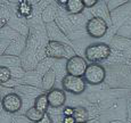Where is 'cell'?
Wrapping results in <instances>:
<instances>
[{
  "instance_id": "obj_20",
  "label": "cell",
  "mask_w": 131,
  "mask_h": 123,
  "mask_svg": "<svg viewBox=\"0 0 131 123\" xmlns=\"http://www.w3.org/2000/svg\"><path fill=\"white\" fill-rule=\"evenodd\" d=\"M67 1H69V0H58V1H57V2H58V4L59 5H62V6H66V4H67Z\"/></svg>"
},
{
  "instance_id": "obj_13",
  "label": "cell",
  "mask_w": 131,
  "mask_h": 123,
  "mask_svg": "<svg viewBox=\"0 0 131 123\" xmlns=\"http://www.w3.org/2000/svg\"><path fill=\"white\" fill-rule=\"evenodd\" d=\"M25 115H26V117L30 120V121L38 123L40 120H42V117L45 116V113L40 112L38 108H36L34 106H32V107H30V108L26 111Z\"/></svg>"
},
{
  "instance_id": "obj_14",
  "label": "cell",
  "mask_w": 131,
  "mask_h": 123,
  "mask_svg": "<svg viewBox=\"0 0 131 123\" xmlns=\"http://www.w3.org/2000/svg\"><path fill=\"white\" fill-rule=\"evenodd\" d=\"M31 13H32V7L27 1H23L18 5V14L19 15L27 17L31 15Z\"/></svg>"
},
{
  "instance_id": "obj_19",
  "label": "cell",
  "mask_w": 131,
  "mask_h": 123,
  "mask_svg": "<svg viewBox=\"0 0 131 123\" xmlns=\"http://www.w3.org/2000/svg\"><path fill=\"white\" fill-rule=\"evenodd\" d=\"M64 123H75V121L73 119V116H65Z\"/></svg>"
},
{
  "instance_id": "obj_18",
  "label": "cell",
  "mask_w": 131,
  "mask_h": 123,
  "mask_svg": "<svg viewBox=\"0 0 131 123\" xmlns=\"http://www.w3.org/2000/svg\"><path fill=\"white\" fill-rule=\"evenodd\" d=\"M38 123H52V120H51V117H50L49 115L46 113V114H45V116L42 117V120H40Z\"/></svg>"
},
{
  "instance_id": "obj_10",
  "label": "cell",
  "mask_w": 131,
  "mask_h": 123,
  "mask_svg": "<svg viewBox=\"0 0 131 123\" xmlns=\"http://www.w3.org/2000/svg\"><path fill=\"white\" fill-rule=\"evenodd\" d=\"M73 119H74L75 123H85L89 120V112L87 111V108L82 106L74 107Z\"/></svg>"
},
{
  "instance_id": "obj_17",
  "label": "cell",
  "mask_w": 131,
  "mask_h": 123,
  "mask_svg": "<svg viewBox=\"0 0 131 123\" xmlns=\"http://www.w3.org/2000/svg\"><path fill=\"white\" fill-rule=\"evenodd\" d=\"M73 113H74V108L73 107H70V106L65 107V109H64L65 116H73Z\"/></svg>"
},
{
  "instance_id": "obj_9",
  "label": "cell",
  "mask_w": 131,
  "mask_h": 123,
  "mask_svg": "<svg viewBox=\"0 0 131 123\" xmlns=\"http://www.w3.org/2000/svg\"><path fill=\"white\" fill-rule=\"evenodd\" d=\"M65 9L70 14H73V15L80 14L84 9L83 1H81V0H69L66 6H65Z\"/></svg>"
},
{
  "instance_id": "obj_6",
  "label": "cell",
  "mask_w": 131,
  "mask_h": 123,
  "mask_svg": "<svg viewBox=\"0 0 131 123\" xmlns=\"http://www.w3.org/2000/svg\"><path fill=\"white\" fill-rule=\"evenodd\" d=\"M1 104L7 113H16L22 107V98L17 94H8L2 98Z\"/></svg>"
},
{
  "instance_id": "obj_15",
  "label": "cell",
  "mask_w": 131,
  "mask_h": 123,
  "mask_svg": "<svg viewBox=\"0 0 131 123\" xmlns=\"http://www.w3.org/2000/svg\"><path fill=\"white\" fill-rule=\"evenodd\" d=\"M12 77V73H10V70L6 66H1L0 67V81L1 83H6L10 80Z\"/></svg>"
},
{
  "instance_id": "obj_7",
  "label": "cell",
  "mask_w": 131,
  "mask_h": 123,
  "mask_svg": "<svg viewBox=\"0 0 131 123\" xmlns=\"http://www.w3.org/2000/svg\"><path fill=\"white\" fill-rule=\"evenodd\" d=\"M46 55L51 58H65L67 55L66 47L62 42L58 41H49L46 47Z\"/></svg>"
},
{
  "instance_id": "obj_5",
  "label": "cell",
  "mask_w": 131,
  "mask_h": 123,
  "mask_svg": "<svg viewBox=\"0 0 131 123\" xmlns=\"http://www.w3.org/2000/svg\"><path fill=\"white\" fill-rule=\"evenodd\" d=\"M106 72L105 69L99 64H90L84 74V80L89 84H100L104 82Z\"/></svg>"
},
{
  "instance_id": "obj_1",
  "label": "cell",
  "mask_w": 131,
  "mask_h": 123,
  "mask_svg": "<svg viewBox=\"0 0 131 123\" xmlns=\"http://www.w3.org/2000/svg\"><path fill=\"white\" fill-rule=\"evenodd\" d=\"M84 56L88 61L91 62V64H97V63L107 59L111 56V47L102 42L90 44L85 49Z\"/></svg>"
},
{
  "instance_id": "obj_16",
  "label": "cell",
  "mask_w": 131,
  "mask_h": 123,
  "mask_svg": "<svg viewBox=\"0 0 131 123\" xmlns=\"http://www.w3.org/2000/svg\"><path fill=\"white\" fill-rule=\"evenodd\" d=\"M82 1H83L84 7H87V8H91L98 4V0H82Z\"/></svg>"
},
{
  "instance_id": "obj_21",
  "label": "cell",
  "mask_w": 131,
  "mask_h": 123,
  "mask_svg": "<svg viewBox=\"0 0 131 123\" xmlns=\"http://www.w3.org/2000/svg\"><path fill=\"white\" fill-rule=\"evenodd\" d=\"M5 24H6V19H2V22H1V27L5 26Z\"/></svg>"
},
{
  "instance_id": "obj_4",
  "label": "cell",
  "mask_w": 131,
  "mask_h": 123,
  "mask_svg": "<svg viewBox=\"0 0 131 123\" xmlns=\"http://www.w3.org/2000/svg\"><path fill=\"white\" fill-rule=\"evenodd\" d=\"M87 32L91 38L95 39H99V38L104 37L107 32V24L104 18L99 16H95L88 21L85 25Z\"/></svg>"
},
{
  "instance_id": "obj_11",
  "label": "cell",
  "mask_w": 131,
  "mask_h": 123,
  "mask_svg": "<svg viewBox=\"0 0 131 123\" xmlns=\"http://www.w3.org/2000/svg\"><path fill=\"white\" fill-rule=\"evenodd\" d=\"M55 81H56V74H55L54 70H49L42 79V88L49 92L50 90L54 89L52 87L55 84Z\"/></svg>"
},
{
  "instance_id": "obj_8",
  "label": "cell",
  "mask_w": 131,
  "mask_h": 123,
  "mask_svg": "<svg viewBox=\"0 0 131 123\" xmlns=\"http://www.w3.org/2000/svg\"><path fill=\"white\" fill-rule=\"evenodd\" d=\"M48 100H49V106L54 107V108H58L62 107L66 102V94L63 89H52L47 94Z\"/></svg>"
},
{
  "instance_id": "obj_12",
  "label": "cell",
  "mask_w": 131,
  "mask_h": 123,
  "mask_svg": "<svg viewBox=\"0 0 131 123\" xmlns=\"http://www.w3.org/2000/svg\"><path fill=\"white\" fill-rule=\"evenodd\" d=\"M34 107L39 109L40 112L46 114L48 107H49V100H48L47 94H42L37 97L36 100H34Z\"/></svg>"
},
{
  "instance_id": "obj_2",
  "label": "cell",
  "mask_w": 131,
  "mask_h": 123,
  "mask_svg": "<svg viewBox=\"0 0 131 123\" xmlns=\"http://www.w3.org/2000/svg\"><path fill=\"white\" fill-rule=\"evenodd\" d=\"M62 86L64 91L71 92V94H74V95H80L85 90L87 82H85L84 77L73 76V75L66 74L63 77Z\"/></svg>"
},
{
  "instance_id": "obj_3",
  "label": "cell",
  "mask_w": 131,
  "mask_h": 123,
  "mask_svg": "<svg viewBox=\"0 0 131 123\" xmlns=\"http://www.w3.org/2000/svg\"><path fill=\"white\" fill-rule=\"evenodd\" d=\"M88 69L87 61L81 56H74L70 57L66 62V72L67 74L73 75V76H81L83 77L85 71Z\"/></svg>"
}]
</instances>
